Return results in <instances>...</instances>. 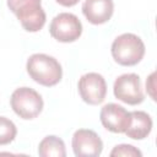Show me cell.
I'll return each mask as SVG.
<instances>
[{
	"label": "cell",
	"mask_w": 157,
	"mask_h": 157,
	"mask_svg": "<svg viewBox=\"0 0 157 157\" xmlns=\"http://www.w3.org/2000/svg\"><path fill=\"white\" fill-rule=\"evenodd\" d=\"M26 69L33 81L47 87L55 86L63 77V69L59 61L42 53L31 55L27 60Z\"/></svg>",
	"instance_id": "cell-1"
},
{
	"label": "cell",
	"mask_w": 157,
	"mask_h": 157,
	"mask_svg": "<svg viewBox=\"0 0 157 157\" xmlns=\"http://www.w3.org/2000/svg\"><path fill=\"white\" fill-rule=\"evenodd\" d=\"M145 55L142 39L134 33H123L112 43V56L123 66H134Z\"/></svg>",
	"instance_id": "cell-2"
},
{
	"label": "cell",
	"mask_w": 157,
	"mask_h": 157,
	"mask_svg": "<svg viewBox=\"0 0 157 157\" xmlns=\"http://www.w3.org/2000/svg\"><path fill=\"white\" fill-rule=\"evenodd\" d=\"M40 2L42 0H7V6L27 32H38L45 23V12Z\"/></svg>",
	"instance_id": "cell-3"
},
{
	"label": "cell",
	"mask_w": 157,
	"mask_h": 157,
	"mask_svg": "<svg viewBox=\"0 0 157 157\" xmlns=\"http://www.w3.org/2000/svg\"><path fill=\"white\" fill-rule=\"evenodd\" d=\"M12 110L22 119H34L43 109V98L33 88L20 87L16 88L10 98Z\"/></svg>",
	"instance_id": "cell-4"
},
{
	"label": "cell",
	"mask_w": 157,
	"mask_h": 157,
	"mask_svg": "<svg viewBox=\"0 0 157 157\" xmlns=\"http://www.w3.org/2000/svg\"><path fill=\"white\" fill-rule=\"evenodd\" d=\"M50 36L61 43H71L82 34V23L77 16L70 12L56 15L49 26Z\"/></svg>",
	"instance_id": "cell-5"
},
{
	"label": "cell",
	"mask_w": 157,
	"mask_h": 157,
	"mask_svg": "<svg viewBox=\"0 0 157 157\" xmlns=\"http://www.w3.org/2000/svg\"><path fill=\"white\" fill-rule=\"evenodd\" d=\"M114 96L130 105L140 104L145 99L141 87V80L136 74H123L118 76L113 86Z\"/></svg>",
	"instance_id": "cell-6"
},
{
	"label": "cell",
	"mask_w": 157,
	"mask_h": 157,
	"mask_svg": "<svg viewBox=\"0 0 157 157\" xmlns=\"http://www.w3.org/2000/svg\"><path fill=\"white\" fill-rule=\"evenodd\" d=\"M78 93L83 102L91 105L101 104L107 94V83L104 77L97 72H88L81 76L77 83Z\"/></svg>",
	"instance_id": "cell-7"
},
{
	"label": "cell",
	"mask_w": 157,
	"mask_h": 157,
	"mask_svg": "<svg viewBox=\"0 0 157 157\" xmlns=\"http://www.w3.org/2000/svg\"><path fill=\"white\" fill-rule=\"evenodd\" d=\"M72 150L77 157H97L103 151L101 137L90 129H78L72 136Z\"/></svg>",
	"instance_id": "cell-8"
},
{
	"label": "cell",
	"mask_w": 157,
	"mask_h": 157,
	"mask_svg": "<svg viewBox=\"0 0 157 157\" xmlns=\"http://www.w3.org/2000/svg\"><path fill=\"white\" fill-rule=\"evenodd\" d=\"M99 119L107 130L115 134H121L129 128L131 114L124 107L117 103H108L101 109Z\"/></svg>",
	"instance_id": "cell-9"
},
{
	"label": "cell",
	"mask_w": 157,
	"mask_h": 157,
	"mask_svg": "<svg viewBox=\"0 0 157 157\" xmlns=\"http://www.w3.org/2000/svg\"><path fill=\"white\" fill-rule=\"evenodd\" d=\"M114 11L113 0H85L82 12L92 25H102L110 20Z\"/></svg>",
	"instance_id": "cell-10"
},
{
	"label": "cell",
	"mask_w": 157,
	"mask_h": 157,
	"mask_svg": "<svg viewBox=\"0 0 157 157\" xmlns=\"http://www.w3.org/2000/svg\"><path fill=\"white\" fill-rule=\"evenodd\" d=\"M130 114L131 121L129 128L125 130L126 136L134 140L146 139L152 130V119L150 114L142 110H134L130 112Z\"/></svg>",
	"instance_id": "cell-11"
},
{
	"label": "cell",
	"mask_w": 157,
	"mask_h": 157,
	"mask_svg": "<svg viewBox=\"0 0 157 157\" xmlns=\"http://www.w3.org/2000/svg\"><path fill=\"white\" fill-rule=\"evenodd\" d=\"M38 155L42 157H65V144L60 137L55 135H48L39 142Z\"/></svg>",
	"instance_id": "cell-12"
},
{
	"label": "cell",
	"mask_w": 157,
	"mask_h": 157,
	"mask_svg": "<svg viewBox=\"0 0 157 157\" xmlns=\"http://www.w3.org/2000/svg\"><path fill=\"white\" fill-rule=\"evenodd\" d=\"M17 129L13 121L5 117H0V146L7 145L15 140Z\"/></svg>",
	"instance_id": "cell-13"
},
{
	"label": "cell",
	"mask_w": 157,
	"mask_h": 157,
	"mask_svg": "<svg viewBox=\"0 0 157 157\" xmlns=\"http://www.w3.org/2000/svg\"><path fill=\"white\" fill-rule=\"evenodd\" d=\"M110 156L112 157H118V156H124V157H141L142 156V152L140 150H137L132 145L121 144V145H117L112 150Z\"/></svg>",
	"instance_id": "cell-14"
},
{
	"label": "cell",
	"mask_w": 157,
	"mask_h": 157,
	"mask_svg": "<svg viewBox=\"0 0 157 157\" xmlns=\"http://www.w3.org/2000/svg\"><path fill=\"white\" fill-rule=\"evenodd\" d=\"M155 76H156V74L152 72L148 76V78L146 80V91H147V93L151 96V98L153 101H156V96H155Z\"/></svg>",
	"instance_id": "cell-15"
},
{
	"label": "cell",
	"mask_w": 157,
	"mask_h": 157,
	"mask_svg": "<svg viewBox=\"0 0 157 157\" xmlns=\"http://www.w3.org/2000/svg\"><path fill=\"white\" fill-rule=\"evenodd\" d=\"M58 4H60L61 6H66V7H70V6H74L76 5L80 0H55Z\"/></svg>",
	"instance_id": "cell-16"
}]
</instances>
